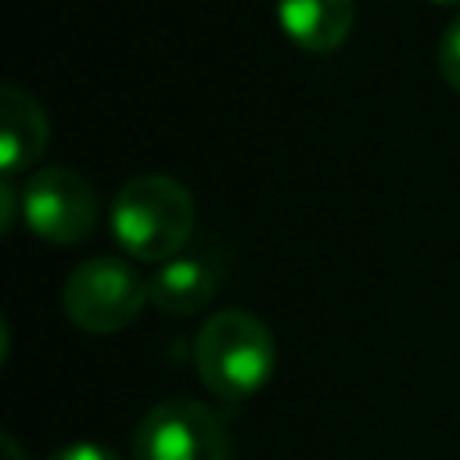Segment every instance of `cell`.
<instances>
[{"mask_svg":"<svg viewBox=\"0 0 460 460\" xmlns=\"http://www.w3.org/2000/svg\"><path fill=\"white\" fill-rule=\"evenodd\" d=\"M219 277L198 255H172L147 277V302L165 316H194L216 298Z\"/></svg>","mask_w":460,"mask_h":460,"instance_id":"ba28073f","label":"cell"},{"mask_svg":"<svg viewBox=\"0 0 460 460\" xmlns=\"http://www.w3.org/2000/svg\"><path fill=\"white\" fill-rule=\"evenodd\" d=\"M144 302H147V280L115 255L83 259L61 288V305L68 320L86 334L126 331L140 316Z\"/></svg>","mask_w":460,"mask_h":460,"instance_id":"3957f363","label":"cell"},{"mask_svg":"<svg viewBox=\"0 0 460 460\" xmlns=\"http://www.w3.org/2000/svg\"><path fill=\"white\" fill-rule=\"evenodd\" d=\"M22 219L47 244H79L97 226V190L75 169H36L22 187Z\"/></svg>","mask_w":460,"mask_h":460,"instance_id":"5b68a950","label":"cell"},{"mask_svg":"<svg viewBox=\"0 0 460 460\" xmlns=\"http://www.w3.org/2000/svg\"><path fill=\"white\" fill-rule=\"evenodd\" d=\"M0 446H4V460H29V456L22 453V446H18L11 435H4V438H0Z\"/></svg>","mask_w":460,"mask_h":460,"instance_id":"7c38bea8","label":"cell"},{"mask_svg":"<svg viewBox=\"0 0 460 460\" xmlns=\"http://www.w3.org/2000/svg\"><path fill=\"white\" fill-rule=\"evenodd\" d=\"M431 4H438V7H456L460 0H431Z\"/></svg>","mask_w":460,"mask_h":460,"instance_id":"4fadbf2b","label":"cell"},{"mask_svg":"<svg viewBox=\"0 0 460 460\" xmlns=\"http://www.w3.org/2000/svg\"><path fill=\"white\" fill-rule=\"evenodd\" d=\"M47 460H119V456L101 442H68V446L54 449Z\"/></svg>","mask_w":460,"mask_h":460,"instance_id":"30bf717a","label":"cell"},{"mask_svg":"<svg viewBox=\"0 0 460 460\" xmlns=\"http://www.w3.org/2000/svg\"><path fill=\"white\" fill-rule=\"evenodd\" d=\"M119 248L140 262H165L183 252L194 234V198L190 190L162 172H144L126 180L108 212Z\"/></svg>","mask_w":460,"mask_h":460,"instance_id":"6da1fadb","label":"cell"},{"mask_svg":"<svg viewBox=\"0 0 460 460\" xmlns=\"http://www.w3.org/2000/svg\"><path fill=\"white\" fill-rule=\"evenodd\" d=\"M133 460H230V435L216 410L194 399H165L133 428Z\"/></svg>","mask_w":460,"mask_h":460,"instance_id":"277c9868","label":"cell"},{"mask_svg":"<svg viewBox=\"0 0 460 460\" xmlns=\"http://www.w3.org/2000/svg\"><path fill=\"white\" fill-rule=\"evenodd\" d=\"M438 72L453 90H460V14L446 25L438 40Z\"/></svg>","mask_w":460,"mask_h":460,"instance_id":"9c48e42d","label":"cell"},{"mask_svg":"<svg viewBox=\"0 0 460 460\" xmlns=\"http://www.w3.org/2000/svg\"><path fill=\"white\" fill-rule=\"evenodd\" d=\"M273 359L270 327L244 309H219L194 334V370L201 385L226 402L255 395L270 381Z\"/></svg>","mask_w":460,"mask_h":460,"instance_id":"7a4b0ae2","label":"cell"},{"mask_svg":"<svg viewBox=\"0 0 460 460\" xmlns=\"http://www.w3.org/2000/svg\"><path fill=\"white\" fill-rule=\"evenodd\" d=\"M280 32L305 54L338 50L356 22L352 0H277Z\"/></svg>","mask_w":460,"mask_h":460,"instance_id":"52a82bcc","label":"cell"},{"mask_svg":"<svg viewBox=\"0 0 460 460\" xmlns=\"http://www.w3.org/2000/svg\"><path fill=\"white\" fill-rule=\"evenodd\" d=\"M18 216H22V190L11 180H4L0 183V226L11 230Z\"/></svg>","mask_w":460,"mask_h":460,"instance_id":"8fae6325","label":"cell"},{"mask_svg":"<svg viewBox=\"0 0 460 460\" xmlns=\"http://www.w3.org/2000/svg\"><path fill=\"white\" fill-rule=\"evenodd\" d=\"M50 140V122L40 101L22 86L0 90V169L4 180L32 169Z\"/></svg>","mask_w":460,"mask_h":460,"instance_id":"8992f818","label":"cell"}]
</instances>
